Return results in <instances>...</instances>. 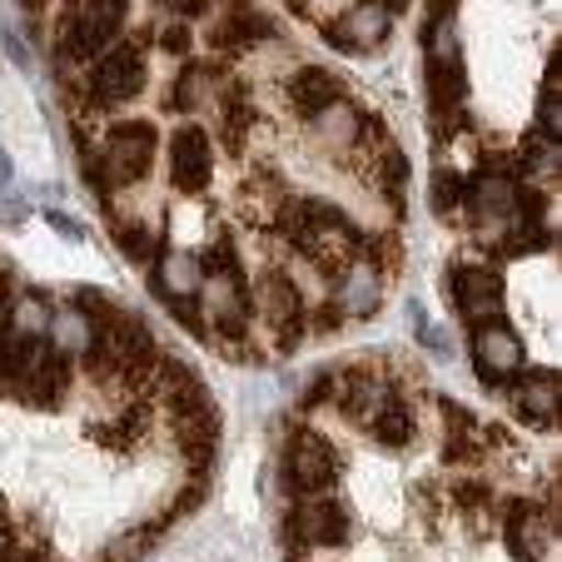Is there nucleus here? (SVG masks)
Instances as JSON below:
<instances>
[{"label": "nucleus", "mask_w": 562, "mask_h": 562, "mask_svg": "<svg viewBox=\"0 0 562 562\" xmlns=\"http://www.w3.org/2000/svg\"><path fill=\"white\" fill-rule=\"evenodd\" d=\"M200 284H204V269H200V259L194 255H165L159 259V269H155V294H165V299H184V294H200Z\"/></svg>", "instance_id": "nucleus-20"}, {"label": "nucleus", "mask_w": 562, "mask_h": 562, "mask_svg": "<svg viewBox=\"0 0 562 562\" xmlns=\"http://www.w3.org/2000/svg\"><path fill=\"white\" fill-rule=\"evenodd\" d=\"M369 428H373V438H379L383 448H408V438H414V414H408L404 398L383 393V404L373 408Z\"/></svg>", "instance_id": "nucleus-23"}, {"label": "nucleus", "mask_w": 562, "mask_h": 562, "mask_svg": "<svg viewBox=\"0 0 562 562\" xmlns=\"http://www.w3.org/2000/svg\"><path fill=\"white\" fill-rule=\"evenodd\" d=\"M11 329L25 334V339H41V334L50 329V308H45V299L25 294L21 304H15V314H11Z\"/></svg>", "instance_id": "nucleus-30"}, {"label": "nucleus", "mask_w": 562, "mask_h": 562, "mask_svg": "<svg viewBox=\"0 0 562 562\" xmlns=\"http://www.w3.org/2000/svg\"><path fill=\"white\" fill-rule=\"evenodd\" d=\"M408 318H414V334H418V339H424V349L448 353V339L434 329V324H428V314H424V304H418V299H408Z\"/></svg>", "instance_id": "nucleus-35"}, {"label": "nucleus", "mask_w": 562, "mask_h": 562, "mask_svg": "<svg viewBox=\"0 0 562 562\" xmlns=\"http://www.w3.org/2000/svg\"><path fill=\"white\" fill-rule=\"evenodd\" d=\"M379 5H383V11H389V15H393V11H404L408 0H379Z\"/></svg>", "instance_id": "nucleus-45"}, {"label": "nucleus", "mask_w": 562, "mask_h": 562, "mask_svg": "<svg viewBox=\"0 0 562 562\" xmlns=\"http://www.w3.org/2000/svg\"><path fill=\"white\" fill-rule=\"evenodd\" d=\"M15 542V528H11V503H5V493H0V548H11Z\"/></svg>", "instance_id": "nucleus-41"}, {"label": "nucleus", "mask_w": 562, "mask_h": 562, "mask_svg": "<svg viewBox=\"0 0 562 562\" xmlns=\"http://www.w3.org/2000/svg\"><path fill=\"white\" fill-rule=\"evenodd\" d=\"M458 200H463V175L458 170H434V210L453 214Z\"/></svg>", "instance_id": "nucleus-31"}, {"label": "nucleus", "mask_w": 562, "mask_h": 562, "mask_svg": "<svg viewBox=\"0 0 562 562\" xmlns=\"http://www.w3.org/2000/svg\"><path fill=\"white\" fill-rule=\"evenodd\" d=\"M50 224H55V229H60V234H70V239H80V224H75V220H65V214H50Z\"/></svg>", "instance_id": "nucleus-43"}, {"label": "nucleus", "mask_w": 562, "mask_h": 562, "mask_svg": "<svg viewBox=\"0 0 562 562\" xmlns=\"http://www.w3.org/2000/svg\"><path fill=\"white\" fill-rule=\"evenodd\" d=\"M70 379H75L70 359L60 349H50V344H35L31 363H25L21 383H15V398H25L35 408H60L70 398Z\"/></svg>", "instance_id": "nucleus-7"}, {"label": "nucleus", "mask_w": 562, "mask_h": 562, "mask_svg": "<svg viewBox=\"0 0 562 562\" xmlns=\"http://www.w3.org/2000/svg\"><path fill=\"white\" fill-rule=\"evenodd\" d=\"M204 318H214V329L224 339H245L249 329V294H245V274L234 279H204Z\"/></svg>", "instance_id": "nucleus-13"}, {"label": "nucleus", "mask_w": 562, "mask_h": 562, "mask_svg": "<svg viewBox=\"0 0 562 562\" xmlns=\"http://www.w3.org/2000/svg\"><path fill=\"white\" fill-rule=\"evenodd\" d=\"M463 55H458V35L434 25V35H428V110H434V139H448L458 125V115H463Z\"/></svg>", "instance_id": "nucleus-1"}, {"label": "nucleus", "mask_w": 562, "mask_h": 562, "mask_svg": "<svg viewBox=\"0 0 562 562\" xmlns=\"http://www.w3.org/2000/svg\"><path fill=\"white\" fill-rule=\"evenodd\" d=\"M513 408H518L528 424H552L558 418V373L532 369L513 383Z\"/></svg>", "instance_id": "nucleus-18"}, {"label": "nucleus", "mask_w": 562, "mask_h": 562, "mask_svg": "<svg viewBox=\"0 0 562 562\" xmlns=\"http://www.w3.org/2000/svg\"><path fill=\"white\" fill-rule=\"evenodd\" d=\"M159 404L170 408V414H190V408H204L210 404V389L200 383V373L184 369L180 359H170V353H159Z\"/></svg>", "instance_id": "nucleus-16"}, {"label": "nucleus", "mask_w": 562, "mask_h": 562, "mask_svg": "<svg viewBox=\"0 0 562 562\" xmlns=\"http://www.w3.org/2000/svg\"><path fill=\"white\" fill-rule=\"evenodd\" d=\"M35 344L41 339H25V334H15L11 324H0V393H15V383H21Z\"/></svg>", "instance_id": "nucleus-26"}, {"label": "nucleus", "mask_w": 562, "mask_h": 562, "mask_svg": "<svg viewBox=\"0 0 562 562\" xmlns=\"http://www.w3.org/2000/svg\"><path fill=\"white\" fill-rule=\"evenodd\" d=\"M249 120H255V105H249V95L229 86V90H224V100H220V139H224V149H229V155H239V149H245Z\"/></svg>", "instance_id": "nucleus-25"}, {"label": "nucleus", "mask_w": 562, "mask_h": 562, "mask_svg": "<svg viewBox=\"0 0 562 562\" xmlns=\"http://www.w3.org/2000/svg\"><path fill=\"white\" fill-rule=\"evenodd\" d=\"M522 155H528V170H542V175H548L552 165H558V139H552V135H532Z\"/></svg>", "instance_id": "nucleus-34"}, {"label": "nucleus", "mask_w": 562, "mask_h": 562, "mask_svg": "<svg viewBox=\"0 0 562 562\" xmlns=\"http://www.w3.org/2000/svg\"><path fill=\"white\" fill-rule=\"evenodd\" d=\"M50 349H60L65 359H86L90 344H95V324H90L80 308H70V314H50Z\"/></svg>", "instance_id": "nucleus-24"}, {"label": "nucleus", "mask_w": 562, "mask_h": 562, "mask_svg": "<svg viewBox=\"0 0 562 562\" xmlns=\"http://www.w3.org/2000/svg\"><path fill=\"white\" fill-rule=\"evenodd\" d=\"M149 424H155V408L149 404H125V414H120L110 428H100V438L115 443V448H130V443H139V438L149 434Z\"/></svg>", "instance_id": "nucleus-27"}, {"label": "nucleus", "mask_w": 562, "mask_h": 562, "mask_svg": "<svg viewBox=\"0 0 562 562\" xmlns=\"http://www.w3.org/2000/svg\"><path fill=\"white\" fill-rule=\"evenodd\" d=\"M159 11L180 15V21H194V15H204V11H210V0H159Z\"/></svg>", "instance_id": "nucleus-38"}, {"label": "nucleus", "mask_w": 562, "mask_h": 562, "mask_svg": "<svg viewBox=\"0 0 562 562\" xmlns=\"http://www.w3.org/2000/svg\"><path fill=\"white\" fill-rule=\"evenodd\" d=\"M145 90V35L139 41H125L95 65L90 75V100L95 105H125Z\"/></svg>", "instance_id": "nucleus-4"}, {"label": "nucleus", "mask_w": 562, "mask_h": 562, "mask_svg": "<svg viewBox=\"0 0 562 562\" xmlns=\"http://www.w3.org/2000/svg\"><path fill=\"white\" fill-rule=\"evenodd\" d=\"M453 503H458V508H468V513H477L483 503H488V488L468 477V483H458V488H453Z\"/></svg>", "instance_id": "nucleus-37"}, {"label": "nucleus", "mask_w": 562, "mask_h": 562, "mask_svg": "<svg viewBox=\"0 0 562 562\" xmlns=\"http://www.w3.org/2000/svg\"><path fill=\"white\" fill-rule=\"evenodd\" d=\"M200 269H204V279H234V274H239V259H234L229 239H220V245L200 259Z\"/></svg>", "instance_id": "nucleus-32"}, {"label": "nucleus", "mask_w": 562, "mask_h": 562, "mask_svg": "<svg viewBox=\"0 0 562 562\" xmlns=\"http://www.w3.org/2000/svg\"><path fill=\"white\" fill-rule=\"evenodd\" d=\"M149 542H155V528H145V532H130L125 542H115V548H110V562H139V552H145Z\"/></svg>", "instance_id": "nucleus-36"}, {"label": "nucleus", "mask_w": 562, "mask_h": 562, "mask_svg": "<svg viewBox=\"0 0 562 562\" xmlns=\"http://www.w3.org/2000/svg\"><path fill=\"white\" fill-rule=\"evenodd\" d=\"M453 5H458V0H428V21H434V25H443L448 15H453Z\"/></svg>", "instance_id": "nucleus-42"}, {"label": "nucleus", "mask_w": 562, "mask_h": 562, "mask_svg": "<svg viewBox=\"0 0 562 562\" xmlns=\"http://www.w3.org/2000/svg\"><path fill=\"white\" fill-rule=\"evenodd\" d=\"M473 204H477V214H513V204H518V175H508V170H483L473 180Z\"/></svg>", "instance_id": "nucleus-22"}, {"label": "nucleus", "mask_w": 562, "mask_h": 562, "mask_svg": "<svg viewBox=\"0 0 562 562\" xmlns=\"http://www.w3.org/2000/svg\"><path fill=\"white\" fill-rule=\"evenodd\" d=\"M353 538V522L344 513V503H334L329 493H304L289 518V542H314V548H344Z\"/></svg>", "instance_id": "nucleus-6"}, {"label": "nucleus", "mask_w": 562, "mask_h": 562, "mask_svg": "<svg viewBox=\"0 0 562 562\" xmlns=\"http://www.w3.org/2000/svg\"><path fill=\"white\" fill-rule=\"evenodd\" d=\"M259 308H265V318H269V329H274L279 349H294V344L308 334V308H304V299H299L294 279L279 274V269H269L265 284H259Z\"/></svg>", "instance_id": "nucleus-8"}, {"label": "nucleus", "mask_w": 562, "mask_h": 562, "mask_svg": "<svg viewBox=\"0 0 562 562\" xmlns=\"http://www.w3.org/2000/svg\"><path fill=\"white\" fill-rule=\"evenodd\" d=\"M334 100H344V86L334 70H318V65H304V70L289 80V105L299 110V115L314 120L318 110H329Z\"/></svg>", "instance_id": "nucleus-17"}, {"label": "nucleus", "mask_w": 562, "mask_h": 562, "mask_svg": "<svg viewBox=\"0 0 562 562\" xmlns=\"http://www.w3.org/2000/svg\"><path fill=\"white\" fill-rule=\"evenodd\" d=\"M265 35H269V21H265V15H255L249 5H229V11H224V21L214 25L210 41L220 45V50H234V45L245 50V45H259Z\"/></svg>", "instance_id": "nucleus-21"}, {"label": "nucleus", "mask_w": 562, "mask_h": 562, "mask_svg": "<svg viewBox=\"0 0 562 562\" xmlns=\"http://www.w3.org/2000/svg\"><path fill=\"white\" fill-rule=\"evenodd\" d=\"M100 165H105L110 190L145 180L149 165H155V125H149V120H130V125L110 130V145H105V155H100Z\"/></svg>", "instance_id": "nucleus-5"}, {"label": "nucleus", "mask_w": 562, "mask_h": 562, "mask_svg": "<svg viewBox=\"0 0 562 562\" xmlns=\"http://www.w3.org/2000/svg\"><path fill=\"white\" fill-rule=\"evenodd\" d=\"M448 289H453V304L463 308L468 324H493V318H503V308H508L503 279L493 274V269H453Z\"/></svg>", "instance_id": "nucleus-9"}, {"label": "nucleus", "mask_w": 562, "mask_h": 562, "mask_svg": "<svg viewBox=\"0 0 562 562\" xmlns=\"http://www.w3.org/2000/svg\"><path fill=\"white\" fill-rule=\"evenodd\" d=\"M115 245L130 265H149V259H155V234H149L145 224H115Z\"/></svg>", "instance_id": "nucleus-29"}, {"label": "nucleus", "mask_w": 562, "mask_h": 562, "mask_svg": "<svg viewBox=\"0 0 562 562\" xmlns=\"http://www.w3.org/2000/svg\"><path fill=\"white\" fill-rule=\"evenodd\" d=\"M90 349L105 353L110 369H115V383H125V389L145 383L149 373H155V363H159V349H155V339H149V329L139 324L135 314H125V308H120L110 324H100Z\"/></svg>", "instance_id": "nucleus-2"}, {"label": "nucleus", "mask_w": 562, "mask_h": 562, "mask_svg": "<svg viewBox=\"0 0 562 562\" xmlns=\"http://www.w3.org/2000/svg\"><path fill=\"white\" fill-rule=\"evenodd\" d=\"M159 45L170 55H184L190 50V25H170V31H159Z\"/></svg>", "instance_id": "nucleus-40"}, {"label": "nucleus", "mask_w": 562, "mask_h": 562, "mask_svg": "<svg viewBox=\"0 0 562 562\" xmlns=\"http://www.w3.org/2000/svg\"><path fill=\"white\" fill-rule=\"evenodd\" d=\"M359 255H369L373 274H393V269L404 265V245H398V234H373V239H363Z\"/></svg>", "instance_id": "nucleus-28"}, {"label": "nucleus", "mask_w": 562, "mask_h": 562, "mask_svg": "<svg viewBox=\"0 0 562 562\" xmlns=\"http://www.w3.org/2000/svg\"><path fill=\"white\" fill-rule=\"evenodd\" d=\"M473 363L488 383L508 379V373H522V339L493 318V324H473Z\"/></svg>", "instance_id": "nucleus-10"}, {"label": "nucleus", "mask_w": 562, "mask_h": 562, "mask_svg": "<svg viewBox=\"0 0 562 562\" xmlns=\"http://www.w3.org/2000/svg\"><path fill=\"white\" fill-rule=\"evenodd\" d=\"M339 324H344V314H339L334 304H324L318 314H308V329H314V334H334Z\"/></svg>", "instance_id": "nucleus-39"}, {"label": "nucleus", "mask_w": 562, "mask_h": 562, "mask_svg": "<svg viewBox=\"0 0 562 562\" xmlns=\"http://www.w3.org/2000/svg\"><path fill=\"white\" fill-rule=\"evenodd\" d=\"M0 184H11V159L0 155Z\"/></svg>", "instance_id": "nucleus-44"}, {"label": "nucleus", "mask_w": 562, "mask_h": 562, "mask_svg": "<svg viewBox=\"0 0 562 562\" xmlns=\"http://www.w3.org/2000/svg\"><path fill=\"white\" fill-rule=\"evenodd\" d=\"M289 477L299 493H329L339 477V453L329 448V438L318 434H299L289 448Z\"/></svg>", "instance_id": "nucleus-12"}, {"label": "nucleus", "mask_w": 562, "mask_h": 562, "mask_svg": "<svg viewBox=\"0 0 562 562\" xmlns=\"http://www.w3.org/2000/svg\"><path fill=\"white\" fill-rule=\"evenodd\" d=\"M389 21H393V15L383 11L379 0H359V5H353L344 21L324 25V35H329V45H339V50H359V45L389 41Z\"/></svg>", "instance_id": "nucleus-14"}, {"label": "nucleus", "mask_w": 562, "mask_h": 562, "mask_svg": "<svg viewBox=\"0 0 562 562\" xmlns=\"http://www.w3.org/2000/svg\"><path fill=\"white\" fill-rule=\"evenodd\" d=\"M75 308H80V314H86L90 324H95V329H100V324H110V318L120 314V308L110 304V299L100 294V289H80V294H75Z\"/></svg>", "instance_id": "nucleus-33"}, {"label": "nucleus", "mask_w": 562, "mask_h": 562, "mask_svg": "<svg viewBox=\"0 0 562 562\" xmlns=\"http://www.w3.org/2000/svg\"><path fill=\"white\" fill-rule=\"evenodd\" d=\"M503 538H508V552L518 562H542L548 558V542H552V513L532 508V503H518V508L508 513Z\"/></svg>", "instance_id": "nucleus-15"}, {"label": "nucleus", "mask_w": 562, "mask_h": 562, "mask_svg": "<svg viewBox=\"0 0 562 562\" xmlns=\"http://www.w3.org/2000/svg\"><path fill=\"white\" fill-rule=\"evenodd\" d=\"M214 175V159H210V135L200 125H180L170 139V180L180 194H200Z\"/></svg>", "instance_id": "nucleus-11"}, {"label": "nucleus", "mask_w": 562, "mask_h": 562, "mask_svg": "<svg viewBox=\"0 0 562 562\" xmlns=\"http://www.w3.org/2000/svg\"><path fill=\"white\" fill-rule=\"evenodd\" d=\"M125 11H130V0H86L80 11L65 21L60 31V50L75 55V60H90V55H100L110 41L120 35V25H125Z\"/></svg>", "instance_id": "nucleus-3"}, {"label": "nucleus", "mask_w": 562, "mask_h": 562, "mask_svg": "<svg viewBox=\"0 0 562 562\" xmlns=\"http://www.w3.org/2000/svg\"><path fill=\"white\" fill-rule=\"evenodd\" d=\"M383 289H379V274H373L369 265L363 269H344L339 279V299H334V308H339L344 318H369L373 308H379Z\"/></svg>", "instance_id": "nucleus-19"}]
</instances>
